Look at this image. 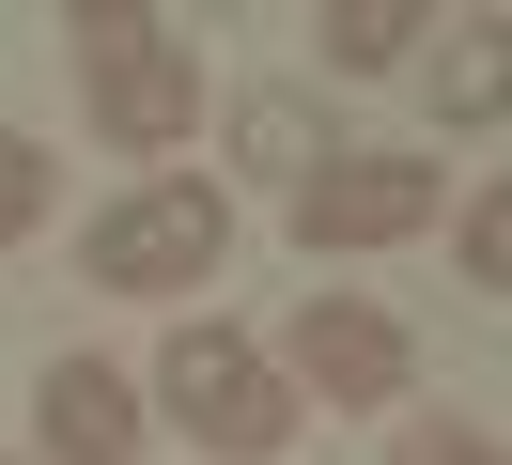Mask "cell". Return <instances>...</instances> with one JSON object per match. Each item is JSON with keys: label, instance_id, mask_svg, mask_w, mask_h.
Returning <instances> with one entry per match:
<instances>
[{"label": "cell", "instance_id": "8", "mask_svg": "<svg viewBox=\"0 0 512 465\" xmlns=\"http://www.w3.org/2000/svg\"><path fill=\"white\" fill-rule=\"evenodd\" d=\"M497 47H512L497 16L450 31V62H435V124H497V109H512V62H497Z\"/></svg>", "mask_w": 512, "mask_h": 465}, {"label": "cell", "instance_id": "9", "mask_svg": "<svg viewBox=\"0 0 512 465\" xmlns=\"http://www.w3.org/2000/svg\"><path fill=\"white\" fill-rule=\"evenodd\" d=\"M311 47H326V78H388V62L419 47V16L404 0H342V16H311Z\"/></svg>", "mask_w": 512, "mask_h": 465}, {"label": "cell", "instance_id": "10", "mask_svg": "<svg viewBox=\"0 0 512 465\" xmlns=\"http://www.w3.org/2000/svg\"><path fill=\"white\" fill-rule=\"evenodd\" d=\"M47 186H63V171H47V140H32V124H0V248L47 233Z\"/></svg>", "mask_w": 512, "mask_h": 465}, {"label": "cell", "instance_id": "2", "mask_svg": "<svg viewBox=\"0 0 512 465\" xmlns=\"http://www.w3.org/2000/svg\"><path fill=\"white\" fill-rule=\"evenodd\" d=\"M78 264H94V295H202V279L233 264V202L202 171H156V186H125V202L78 233Z\"/></svg>", "mask_w": 512, "mask_h": 465}, {"label": "cell", "instance_id": "11", "mask_svg": "<svg viewBox=\"0 0 512 465\" xmlns=\"http://www.w3.org/2000/svg\"><path fill=\"white\" fill-rule=\"evenodd\" d=\"M388 465H512V450H497V419H404Z\"/></svg>", "mask_w": 512, "mask_h": 465}, {"label": "cell", "instance_id": "5", "mask_svg": "<svg viewBox=\"0 0 512 465\" xmlns=\"http://www.w3.org/2000/svg\"><path fill=\"white\" fill-rule=\"evenodd\" d=\"M435 202H450V186L419 171V155H326V171L295 186V248H311V264H342V248H404Z\"/></svg>", "mask_w": 512, "mask_h": 465}, {"label": "cell", "instance_id": "12", "mask_svg": "<svg viewBox=\"0 0 512 465\" xmlns=\"http://www.w3.org/2000/svg\"><path fill=\"white\" fill-rule=\"evenodd\" d=\"M450 248H466V279H481V295H497V279H512V202H497V186H481V202H466V233H450Z\"/></svg>", "mask_w": 512, "mask_h": 465}, {"label": "cell", "instance_id": "1", "mask_svg": "<svg viewBox=\"0 0 512 465\" xmlns=\"http://www.w3.org/2000/svg\"><path fill=\"white\" fill-rule=\"evenodd\" d=\"M63 47H78V78H94V140L109 155L202 140V47H171V16H140V0H63Z\"/></svg>", "mask_w": 512, "mask_h": 465}, {"label": "cell", "instance_id": "4", "mask_svg": "<svg viewBox=\"0 0 512 465\" xmlns=\"http://www.w3.org/2000/svg\"><path fill=\"white\" fill-rule=\"evenodd\" d=\"M264 372H280L295 403H342V419H388V403L419 388V341L388 326L373 295H311V310L280 326V357H264Z\"/></svg>", "mask_w": 512, "mask_h": 465}, {"label": "cell", "instance_id": "6", "mask_svg": "<svg viewBox=\"0 0 512 465\" xmlns=\"http://www.w3.org/2000/svg\"><path fill=\"white\" fill-rule=\"evenodd\" d=\"M32 450H47V465H140V372H109V357H47V388H32Z\"/></svg>", "mask_w": 512, "mask_h": 465}, {"label": "cell", "instance_id": "3", "mask_svg": "<svg viewBox=\"0 0 512 465\" xmlns=\"http://www.w3.org/2000/svg\"><path fill=\"white\" fill-rule=\"evenodd\" d=\"M156 403L202 434L218 465H264V450H295V388L264 372V341H233L218 310H187V326L156 341Z\"/></svg>", "mask_w": 512, "mask_h": 465}, {"label": "cell", "instance_id": "7", "mask_svg": "<svg viewBox=\"0 0 512 465\" xmlns=\"http://www.w3.org/2000/svg\"><path fill=\"white\" fill-rule=\"evenodd\" d=\"M233 155H249V171H280V186H311V171H326V109H311V93H280V78L233 93Z\"/></svg>", "mask_w": 512, "mask_h": 465}]
</instances>
